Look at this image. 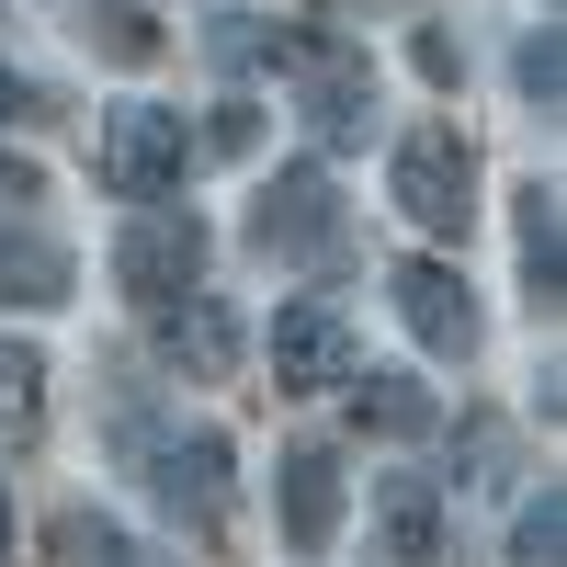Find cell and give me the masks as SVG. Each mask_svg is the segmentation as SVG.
Returning <instances> with one entry per match:
<instances>
[{"label":"cell","mask_w":567,"mask_h":567,"mask_svg":"<svg viewBox=\"0 0 567 567\" xmlns=\"http://www.w3.org/2000/svg\"><path fill=\"white\" fill-rule=\"evenodd\" d=\"M125 454H136L148 499L171 511L182 534L227 523V432H205V420H125Z\"/></svg>","instance_id":"6da1fadb"},{"label":"cell","mask_w":567,"mask_h":567,"mask_svg":"<svg viewBox=\"0 0 567 567\" xmlns=\"http://www.w3.org/2000/svg\"><path fill=\"white\" fill-rule=\"evenodd\" d=\"M272 58H284V80H296V114H307L318 148H363L374 136V58L363 45H341V34H272Z\"/></svg>","instance_id":"7a4b0ae2"},{"label":"cell","mask_w":567,"mask_h":567,"mask_svg":"<svg viewBox=\"0 0 567 567\" xmlns=\"http://www.w3.org/2000/svg\"><path fill=\"white\" fill-rule=\"evenodd\" d=\"M194 159H205V148H194V125H182L171 103H114V114H103V148H91L103 194H125V205L182 194V171H194Z\"/></svg>","instance_id":"3957f363"},{"label":"cell","mask_w":567,"mask_h":567,"mask_svg":"<svg viewBox=\"0 0 567 567\" xmlns=\"http://www.w3.org/2000/svg\"><path fill=\"white\" fill-rule=\"evenodd\" d=\"M205 261H216V239H205V216H194V205H136V216H125V239H114V284H125L136 307L205 296Z\"/></svg>","instance_id":"277c9868"},{"label":"cell","mask_w":567,"mask_h":567,"mask_svg":"<svg viewBox=\"0 0 567 567\" xmlns=\"http://www.w3.org/2000/svg\"><path fill=\"white\" fill-rule=\"evenodd\" d=\"M341 239H352V216H341V194H329L318 159H284L250 194V250L261 261H341Z\"/></svg>","instance_id":"5b68a950"},{"label":"cell","mask_w":567,"mask_h":567,"mask_svg":"<svg viewBox=\"0 0 567 567\" xmlns=\"http://www.w3.org/2000/svg\"><path fill=\"white\" fill-rule=\"evenodd\" d=\"M386 182H398V216L420 239H465V216H477V148H465L454 125H409Z\"/></svg>","instance_id":"8992f818"},{"label":"cell","mask_w":567,"mask_h":567,"mask_svg":"<svg viewBox=\"0 0 567 567\" xmlns=\"http://www.w3.org/2000/svg\"><path fill=\"white\" fill-rule=\"evenodd\" d=\"M272 386H296V398L352 386V329H341V307H329V296L272 307Z\"/></svg>","instance_id":"52a82bcc"},{"label":"cell","mask_w":567,"mask_h":567,"mask_svg":"<svg viewBox=\"0 0 567 567\" xmlns=\"http://www.w3.org/2000/svg\"><path fill=\"white\" fill-rule=\"evenodd\" d=\"M398 318H409V341L443 352V363L477 352V296H465L454 261H398Z\"/></svg>","instance_id":"ba28073f"},{"label":"cell","mask_w":567,"mask_h":567,"mask_svg":"<svg viewBox=\"0 0 567 567\" xmlns=\"http://www.w3.org/2000/svg\"><path fill=\"white\" fill-rule=\"evenodd\" d=\"M272 511H284V545L318 556L329 534H341V454H329V443H296V454L272 465Z\"/></svg>","instance_id":"9c48e42d"},{"label":"cell","mask_w":567,"mask_h":567,"mask_svg":"<svg viewBox=\"0 0 567 567\" xmlns=\"http://www.w3.org/2000/svg\"><path fill=\"white\" fill-rule=\"evenodd\" d=\"M374 567H443V477H374Z\"/></svg>","instance_id":"30bf717a"},{"label":"cell","mask_w":567,"mask_h":567,"mask_svg":"<svg viewBox=\"0 0 567 567\" xmlns=\"http://www.w3.org/2000/svg\"><path fill=\"white\" fill-rule=\"evenodd\" d=\"M148 318H159V352L194 374V386H216V374L239 363V318H227L216 296H171V307H148Z\"/></svg>","instance_id":"8fae6325"},{"label":"cell","mask_w":567,"mask_h":567,"mask_svg":"<svg viewBox=\"0 0 567 567\" xmlns=\"http://www.w3.org/2000/svg\"><path fill=\"white\" fill-rule=\"evenodd\" d=\"M80 261L45 239V227H0V307H69Z\"/></svg>","instance_id":"7c38bea8"},{"label":"cell","mask_w":567,"mask_h":567,"mask_svg":"<svg viewBox=\"0 0 567 567\" xmlns=\"http://www.w3.org/2000/svg\"><path fill=\"white\" fill-rule=\"evenodd\" d=\"M352 420H363L374 443H420L443 409H432V386H420V374H363V386H352Z\"/></svg>","instance_id":"4fadbf2b"},{"label":"cell","mask_w":567,"mask_h":567,"mask_svg":"<svg viewBox=\"0 0 567 567\" xmlns=\"http://www.w3.org/2000/svg\"><path fill=\"white\" fill-rule=\"evenodd\" d=\"M80 45H91L103 69H148V58H159V23L136 12V0H80Z\"/></svg>","instance_id":"5bb4252c"},{"label":"cell","mask_w":567,"mask_h":567,"mask_svg":"<svg viewBox=\"0 0 567 567\" xmlns=\"http://www.w3.org/2000/svg\"><path fill=\"white\" fill-rule=\"evenodd\" d=\"M523 284H534V307H556V284H567V239H556V194L545 182L523 194Z\"/></svg>","instance_id":"9a60e30c"},{"label":"cell","mask_w":567,"mask_h":567,"mask_svg":"<svg viewBox=\"0 0 567 567\" xmlns=\"http://www.w3.org/2000/svg\"><path fill=\"white\" fill-rule=\"evenodd\" d=\"M45 545H58V567H136L125 523H103V511H58V523H45Z\"/></svg>","instance_id":"2e32d148"},{"label":"cell","mask_w":567,"mask_h":567,"mask_svg":"<svg viewBox=\"0 0 567 567\" xmlns=\"http://www.w3.org/2000/svg\"><path fill=\"white\" fill-rule=\"evenodd\" d=\"M556 556H567V511L545 488V499H523V523H511V567H556Z\"/></svg>","instance_id":"e0dca14e"},{"label":"cell","mask_w":567,"mask_h":567,"mask_svg":"<svg viewBox=\"0 0 567 567\" xmlns=\"http://www.w3.org/2000/svg\"><path fill=\"white\" fill-rule=\"evenodd\" d=\"M511 80H523V103H545V114H556V80H567V69H556V23H545V34H523Z\"/></svg>","instance_id":"ac0fdd59"},{"label":"cell","mask_w":567,"mask_h":567,"mask_svg":"<svg viewBox=\"0 0 567 567\" xmlns=\"http://www.w3.org/2000/svg\"><path fill=\"white\" fill-rule=\"evenodd\" d=\"M23 205H45V171L0 148V227H23Z\"/></svg>","instance_id":"d6986e66"},{"label":"cell","mask_w":567,"mask_h":567,"mask_svg":"<svg viewBox=\"0 0 567 567\" xmlns=\"http://www.w3.org/2000/svg\"><path fill=\"white\" fill-rule=\"evenodd\" d=\"M34 386H45L34 341H0V409H34Z\"/></svg>","instance_id":"ffe728a7"},{"label":"cell","mask_w":567,"mask_h":567,"mask_svg":"<svg viewBox=\"0 0 567 567\" xmlns=\"http://www.w3.org/2000/svg\"><path fill=\"white\" fill-rule=\"evenodd\" d=\"M409 58H420V80H454V69H465V45H454L443 23H420V45H409Z\"/></svg>","instance_id":"44dd1931"},{"label":"cell","mask_w":567,"mask_h":567,"mask_svg":"<svg viewBox=\"0 0 567 567\" xmlns=\"http://www.w3.org/2000/svg\"><path fill=\"white\" fill-rule=\"evenodd\" d=\"M194 148H216V159H239V148H250V114H239V103H227V114H216V125L194 136Z\"/></svg>","instance_id":"7402d4cb"},{"label":"cell","mask_w":567,"mask_h":567,"mask_svg":"<svg viewBox=\"0 0 567 567\" xmlns=\"http://www.w3.org/2000/svg\"><path fill=\"white\" fill-rule=\"evenodd\" d=\"M0 545H12V499H0Z\"/></svg>","instance_id":"603a6c76"}]
</instances>
